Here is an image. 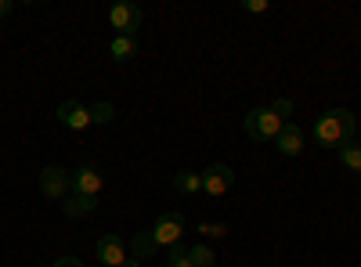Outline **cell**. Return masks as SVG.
<instances>
[{
    "label": "cell",
    "mask_w": 361,
    "mask_h": 267,
    "mask_svg": "<svg viewBox=\"0 0 361 267\" xmlns=\"http://www.w3.org/2000/svg\"><path fill=\"white\" fill-rule=\"evenodd\" d=\"M354 134H357V116L347 108H329L314 123V137L325 148H343L347 141H354Z\"/></svg>",
    "instance_id": "cell-1"
},
{
    "label": "cell",
    "mask_w": 361,
    "mask_h": 267,
    "mask_svg": "<svg viewBox=\"0 0 361 267\" xmlns=\"http://www.w3.org/2000/svg\"><path fill=\"white\" fill-rule=\"evenodd\" d=\"M282 127H286V120L275 112V105L253 108V112L246 116V134H250L253 141H275V137L282 134Z\"/></svg>",
    "instance_id": "cell-2"
},
{
    "label": "cell",
    "mask_w": 361,
    "mask_h": 267,
    "mask_svg": "<svg viewBox=\"0 0 361 267\" xmlns=\"http://www.w3.org/2000/svg\"><path fill=\"white\" fill-rule=\"evenodd\" d=\"M180 235H185V217L180 213H163L156 224H152V242H156V249H173V246H180Z\"/></svg>",
    "instance_id": "cell-3"
},
{
    "label": "cell",
    "mask_w": 361,
    "mask_h": 267,
    "mask_svg": "<svg viewBox=\"0 0 361 267\" xmlns=\"http://www.w3.org/2000/svg\"><path fill=\"white\" fill-rule=\"evenodd\" d=\"M231 185H235V170H231L228 163H214L209 170H202V192H206V195L221 199V195L231 192Z\"/></svg>",
    "instance_id": "cell-4"
},
{
    "label": "cell",
    "mask_w": 361,
    "mask_h": 267,
    "mask_svg": "<svg viewBox=\"0 0 361 267\" xmlns=\"http://www.w3.org/2000/svg\"><path fill=\"white\" fill-rule=\"evenodd\" d=\"M109 22H112V29H119V37H134L141 29V8L127 4V0H123V4H112Z\"/></svg>",
    "instance_id": "cell-5"
},
{
    "label": "cell",
    "mask_w": 361,
    "mask_h": 267,
    "mask_svg": "<svg viewBox=\"0 0 361 267\" xmlns=\"http://www.w3.org/2000/svg\"><path fill=\"white\" fill-rule=\"evenodd\" d=\"M102 173L94 166H80L73 173V181H69V195H87V199H98L102 195Z\"/></svg>",
    "instance_id": "cell-6"
},
{
    "label": "cell",
    "mask_w": 361,
    "mask_h": 267,
    "mask_svg": "<svg viewBox=\"0 0 361 267\" xmlns=\"http://www.w3.org/2000/svg\"><path fill=\"white\" fill-rule=\"evenodd\" d=\"M69 181H73V177H69L62 166H47V170L40 173V192H44L47 199H69Z\"/></svg>",
    "instance_id": "cell-7"
},
{
    "label": "cell",
    "mask_w": 361,
    "mask_h": 267,
    "mask_svg": "<svg viewBox=\"0 0 361 267\" xmlns=\"http://www.w3.org/2000/svg\"><path fill=\"white\" fill-rule=\"evenodd\" d=\"M98 260L109 263V267H123V263L130 260L123 239H119V235H112V231H105L102 239H98Z\"/></svg>",
    "instance_id": "cell-8"
},
{
    "label": "cell",
    "mask_w": 361,
    "mask_h": 267,
    "mask_svg": "<svg viewBox=\"0 0 361 267\" xmlns=\"http://www.w3.org/2000/svg\"><path fill=\"white\" fill-rule=\"evenodd\" d=\"M58 120H62L69 130H87L90 123H94V116H90V108H83L80 101H62L58 105Z\"/></svg>",
    "instance_id": "cell-9"
},
{
    "label": "cell",
    "mask_w": 361,
    "mask_h": 267,
    "mask_svg": "<svg viewBox=\"0 0 361 267\" xmlns=\"http://www.w3.org/2000/svg\"><path fill=\"white\" fill-rule=\"evenodd\" d=\"M275 148L282 156H300V152H304V130H300L296 123H286L282 134L275 137Z\"/></svg>",
    "instance_id": "cell-10"
},
{
    "label": "cell",
    "mask_w": 361,
    "mask_h": 267,
    "mask_svg": "<svg viewBox=\"0 0 361 267\" xmlns=\"http://www.w3.org/2000/svg\"><path fill=\"white\" fill-rule=\"evenodd\" d=\"M173 188L185 192V195H199L202 192V173H192V170H180L173 177Z\"/></svg>",
    "instance_id": "cell-11"
},
{
    "label": "cell",
    "mask_w": 361,
    "mask_h": 267,
    "mask_svg": "<svg viewBox=\"0 0 361 267\" xmlns=\"http://www.w3.org/2000/svg\"><path fill=\"white\" fill-rule=\"evenodd\" d=\"M340 163L350 170V173H361V141H347L340 148Z\"/></svg>",
    "instance_id": "cell-12"
},
{
    "label": "cell",
    "mask_w": 361,
    "mask_h": 267,
    "mask_svg": "<svg viewBox=\"0 0 361 267\" xmlns=\"http://www.w3.org/2000/svg\"><path fill=\"white\" fill-rule=\"evenodd\" d=\"M109 54L116 58V62H127V58H134V54H137L134 37H116V40L109 44Z\"/></svg>",
    "instance_id": "cell-13"
},
{
    "label": "cell",
    "mask_w": 361,
    "mask_h": 267,
    "mask_svg": "<svg viewBox=\"0 0 361 267\" xmlns=\"http://www.w3.org/2000/svg\"><path fill=\"white\" fill-rule=\"evenodd\" d=\"M98 206V199H87V195H69L66 199V217H83Z\"/></svg>",
    "instance_id": "cell-14"
},
{
    "label": "cell",
    "mask_w": 361,
    "mask_h": 267,
    "mask_svg": "<svg viewBox=\"0 0 361 267\" xmlns=\"http://www.w3.org/2000/svg\"><path fill=\"white\" fill-rule=\"evenodd\" d=\"M130 253L141 260V256H148V253H156V242H152V231H137L134 235V242H130Z\"/></svg>",
    "instance_id": "cell-15"
},
{
    "label": "cell",
    "mask_w": 361,
    "mask_h": 267,
    "mask_svg": "<svg viewBox=\"0 0 361 267\" xmlns=\"http://www.w3.org/2000/svg\"><path fill=\"white\" fill-rule=\"evenodd\" d=\"M188 260H192V267H214V263H217V256L209 253V246H195V249H188Z\"/></svg>",
    "instance_id": "cell-16"
},
{
    "label": "cell",
    "mask_w": 361,
    "mask_h": 267,
    "mask_svg": "<svg viewBox=\"0 0 361 267\" xmlns=\"http://www.w3.org/2000/svg\"><path fill=\"white\" fill-rule=\"evenodd\" d=\"M163 267H192V260H188V249H185V246H173Z\"/></svg>",
    "instance_id": "cell-17"
},
{
    "label": "cell",
    "mask_w": 361,
    "mask_h": 267,
    "mask_svg": "<svg viewBox=\"0 0 361 267\" xmlns=\"http://www.w3.org/2000/svg\"><path fill=\"white\" fill-rule=\"evenodd\" d=\"M199 235H206V239H224V235H228V224H221V221L209 224V221H206V224H199Z\"/></svg>",
    "instance_id": "cell-18"
},
{
    "label": "cell",
    "mask_w": 361,
    "mask_h": 267,
    "mask_svg": "<svg viewBox=\"0 0 361 267\" xmlns=\"http://www.w3.org/2000/svg\"><path fill=\"white\" fill-rule=\"evenodd\" d=\"M275 112H279V116H282V120L289 123V116H293V101H286V98H279V101H275Z\"/></svg>",
    "instance_id": "cell-19"
},
{
    "label": "cell",
    "mask_w": 361,
    "mask_h": 267,
    "mask_svg": "<svg viewBox=\"0 0 361 267\" xmlns=\"http://www.w3.org/2000/svg\"><path fill=\"white\" fill-rule=\"evenodd\" d=\"M90 116H94V123H109V120H112V108H109V105H98Z\"/></svg>",
    "instance_id": "cell-20"
},
{
    "label": "cell",
    "mask_w": 361,
    "mask_h": 267,
    "mask_svg": "<svg viewBox=\"0 0 361 267\" xmlns=\"http://www.w3.org/2000/svg\"><path fill=\"white\" fill-rule=\"evenodd\" d=\"M246 11H253V15L267 11V0H246Z\"/></svg>",
    "instance_id": "cell-21"
},
{
    "label": "cell",
    "mask_w": 361,
    "mask_h": 267,
    "mask_svg": "<svg viewBox=\"0 0 361 267\" xmlns=\"http://www.w3.org/2000/svg\"><path fill=\"white\" fill-rule=\"evenodd\" d=\"M54 267H83L76 256H62V260H54Z\"/></svg>",
    "instance_id": "cell-22"
},
{
    "label": "cell",
    "mask_w": 361,
    "mask_h": 267,
    "mask_svg": "<svg viewBox=\"0 0 361 267\" xmlns=\"http://www.w3.org/2000/svg\"><path fill=\"white\" fill-rule=\"evenodd\" d=\"M11 15V0H0V18H8Z\"/></svg>",
    "instance_id": "cell-23"
}]
</instances>
